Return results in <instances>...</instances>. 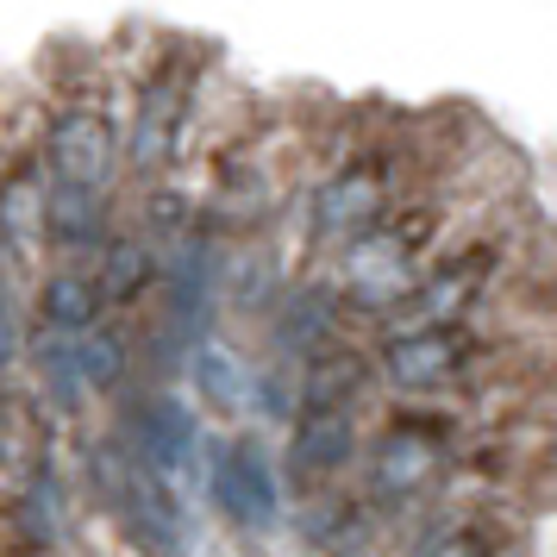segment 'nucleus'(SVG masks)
Masks as SVG:
<instances>
[{"label": "nucleus", "mask_w": 557, "mask_h": 557, "mask_svg": "<svg viewBox=\"0 0 557 557\" xmlns=\"http://www.w3.org/2000/svg\"><path fill=\"white\" fill-rule=\"evenodd\" d=\"M382 363L407 395H445V388L476 376L482 345L470 338V326H401L388 338Z\"/></svg>", "instance_id": "nucleus-1"}, {"label": "nucleus", "mask_w": 557, "mask_h": 557, "mask_svg": "<svg viewBox=\"0 0 557 557\" xmlns=\"http://www.w3.org/2000/svg\"><path fill=\"white\" fill-rule=\"evenodd\" d=\"M207 488L220 495V507H226L238 527L270 532L282 520L276 463H270V451H263L257 438H226V445H213V457H207Z\"/></svg>", "instance_id": "nucleus-2"}, {"label": "nucleus", "mask_w": 557, "mask_h": 557, "mask_svg": "<svg viewBox=\"0 0 557 557\" xmlns=\"http://www.w3.org/2000/svg\"><path fill=\"white\" fill-rule=\"evenodd\" d=\"M388 213H395L388 170H382V163H345V170L313 195V238H320V245H351L357 251Z\"/></svg>", "instance_id": "nucleus-3"}, {"label": "nucleus", "mask_w": 557, "mask_h": 557, "mask_svg": "<svg viewBox=\"0 0 557 557\" xmlns=\"http://www.w3.org/2000/svg\"><path fill=\"white\" fill-rule=\"evenodd\" d=\"M527 520L502 502H463L413 545V557H520Z\"/></svg>", "instance_id": "nucleus-4"}, {"label": "nucleus", "mask_w": 557, "mask_h": 557, "mask_svg": "<svg viewBox=\"0 0 557 557\" xmlns=\"http://www.w3.org/2000/svg\"><path fill=\"white\" fill-rule=\"evenodd\" d=\"M113 163H120V138H113V126H107L101 113H70V120H57V132H51L57 182L101 195L107 182H113Z\"/></svg>", "instance_id": "nucleus-5"}, {"label": "nucleus", "mask_w": 557, "mask_h": 557, "mask_svg": "<svg viewBox=\"0 0 557 557\" xmlns=\"http://www.w3.org/2000/svg\"><path fill=\"white\" fill-rule=\"evenodd\" d=\"M357 457V426L351 413H320V407H301V420H295V445H288V470L301 488L313 482H332L345 476V463Z\"/></svg>", "instance_id": "nucleus-6"}, {"label": "nucleus", "mask_w": 557, "mask_h": 557, "mask_svg": "<svg viewBox=\"0 0 557 557\" xmlns=\"http://www.w3.org/2000/svg\"><path fill=\"white\" fill-rule=\"evenodd\" d=\"M132 438H138V463L151 476H176L182 463L195 457V413L182 407V395H151L132 413Z\"/></svg>", "instance_id": "nucleus-7"}, {"label": "nucleus", "mask_w": 557, "mask_h": 557, "mask_svg": "<svg viewBox=\"0 0 557 557\" xmlns=\"http://www.w3.org/2000/svg\"><path fill=\"white\" fill-rule=\"evenodd\" d=\"M445 470V451L432 438H413V432H388L370 457V495L382 502H407V495H426Z\"/></svg>", "instance_id": "nucleus-8"}, {"label": "nucleus", "mask_w": 557, "mask_h": 557, "mask_svg": "<svg viewBox=\"0 0 557 557\" xmlns=\"http://www.w3.org/2000/svg\"><path fill=\"white\" fill-rule=\"evenodd\" d=\"M301 388H307L301 407H320V413H351L357 395L370 388V363H363L351 345H326V351H313Z\"/></svg>", "instance_id": "nucleus-9"}, {"label": "nucleus", "mask_w": 557, "mask_h": 557, "mask_svg": "<svg viewBox=\"0 0 557 557\" xmlns=\"http://www.w3.org/2000/svg\"><path fill=\"white\" fill-rule=\"evenodd\" d=\"M182 120H188V88L182 82H151L145 107H138V126H132V157L163 163L182 145Z\"/></svg>", "instance_id": "nucleus-10"}, {"label": "nucleus", "mask_w": 557, "mask_h": 557, "mask_svg": "<svg viewBox=\"0 0 557 557\" xmlns=\"http://www.w3.org/2000/svg\"><path fill=\"white\" fill-rule=\"evenodd\" d=\"M38 313H45V332H63V338L95 332V313H101L95 276H51L38 288Z\"/></svg>", "instance_id": "nucleus-11"}, {"label": "nucleus", "mask_w": 557, "mask_h": 557, "mask_svg": "<svg viewBox=\"0 0 557 557\" xmlns=\"http://www.w3.org/2000/svg\"><path fill=\"white\" fill-rule=\"evenodd\" d=\"M151 276H157V257L145 251L138 238H113L101 251V270H95V295L113 301V307H126L151 288Z\"/></svg>", "instance_id": "nucleus-12"}, {"label": "nucleus", "mask_w": 557, "mask_h": 557, "mask_svg": "<svg viewBox=\"0 0 557 557\" xmlns=\"http://www.w3.org/2000/svg\"><path fill=\"white\" fill-rule=\"evenodd\" d=\"M38 382H45V395L57 407H76L88 395V382H82V338H63V332H45L38 338Z\"/></svg>", "instance_id": "nucleus-13"}, {"label": "nucleus", "mask_w": 557, "mask_h": 557, "mask_svg": "<svg viewBox=\"0 0 557 557\" xmlns=\"http://www.w3.org/2000/svg\"><path fill=\"white\" fill-rule=\"evenodd\" d=\"M195 388H201L213 407H226V413H238L245 407V395H251V382H245V370L232 363L226 345H195Z\"/></svg>", "instance_id": "nucleus-14"}, {"label": "nucleus", "mask_w": 557, "mask_h": 557, "mask_svg": "<svg viewBox=\"0 0 557 557\" xmlns=\"http://www.w3.org/2000/svg\"><path fill=\"white\" fill-rule=\"evenodd\" d=\"M126 363H132V345L113 326L82 332V382L88 388H113V382L126 376Z\"/></svg>", "instance_id": "nucleus-15"}, {"label": "nucleus", "mask_w": 557, "mask_h": 557, "mask_svg": "<svg viewBox=\"0 0 557 557\" xmlns=\"http://www.w3.org/2000/svg\"><path fill=\"white\" fill-rule=\"evenodd\" d=\"M13 351H20V320H13V307L0 301V370L13 363Z\"/></svg>", "instance_id": "nucleus-16"}]
</instances>
